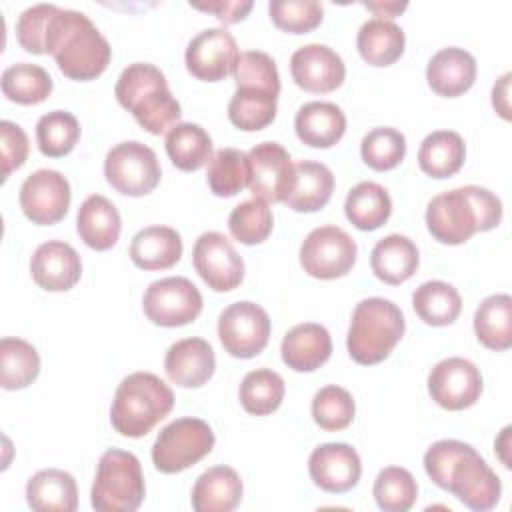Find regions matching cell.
<instances>
[{"label": "cell", "mask_w": 512, "mask_h": 512, "mask_svg": "<svg viewBox=\"0 0 512 512\" xmlns=\"http://www.w3.org/2000/svg\"><path fill=\"white\" fill-rule=\"evenodd\" d=\"M354 238L338 226L314 228L300 246V264L304 272L320 280H332L348 274L356 262Z\"/></svg>", "instance_id": "10"}, {"label": "cell", "mask_w": 512, "mask_h": 512, "mask_svg": "<svg viewBox=\"0 0 512 512\" xmlns=\"http://www.w3.org/2000/svg\"><path fill=\"white\" fill-rule=\"evenodd\" d=\"M174 408V392L152 372L128 374L116 388L110 422L128 438L146 436Z\"/></svg>", "instance_id": "5"}, {"label": "cell", "mask_w": 512, "mask_h": 512, "mask_svg": "<svg viewBox=\"0 0 512 512\" xmlns=\"http://www.w3.org/2000/svg\"><path fill=\"white\" fill-rule=\"evenodd\" d=\"M312 482L332 494L352 490L362 474L358 452L344 442H326L312 450L308 458Z\"/></svg>", "instance_id": "18"}, {"label": "cell", "mask_w": 512, "mask_h": 512, "mask_svg": "<svg viewBox=\"0 0 512 512\" xmlns=\"http://www.w3.org/2000/svg\"><path fill=\"white\" fill-rule=\"evenodd\" d=\"M26 502L36 512H74L78 508L76 480L60 468L38 470L26 484Z\"/></svg>", "instance_id": "25"}, {"label": "cell", "mask_w": 512, "mask_h": 512, "mask_svg": "<svg viewBox=\"0 0 512 512\" xmlns=\"http://www.w3.org/2000/svg\"><path fill=\"white\" fill-rule=\"evenodd\" d=\"M0 86L8 100L30 106V104H40L50 96L52 78L42 66L20 62V64L8 66L2 72Z\"/></svg>", "instance_id": "39"}, {"label": "cell", "mask_w": 512, "mask_h": 512, "mask_svg": "<svg viewBox=\"0 0 512 512\" xmlns=\"http://www.w3.org/2000/svg\"><path fill=\"white\" fill-rule=\"evenodd\" d=\"M218 338L224 350L234 358L260 354L270 338L268 312L248 300L230 304L218 316Z\"/></svg>", "instance_id": "12"}, {"label": "cell", "mask_w": 512, "mask_h": 512, "mask_svg": "<svg viewBox=\"0 0 512 512\" xmlns=\"http://www.w3.org/2000/svg\"><path fill=\"white\" fill-rule=\"evenodd\" d=\"M70 184L58 170L40 168L26 176L20 186V208L34 224L60 222L70 206Z\"/></svg>", "instance_id": "13"}, {"label": "cell", "mask_w": 512, "mask_h": 512, "mask_svg": "<svg viewBox=\"0 0 512 512\" xmlns=\"http://www.w3.org/2000/svg\"><path fill=\"white\" fill-rule=\"evenodd\" d=\"M192 262L208 288L216 292L234 290L244 280L242 256L222 232L200 234L192 250Z\"/></svg>", "instance_id": "14"}, {"label": "cell", "mask_w": 512, "mask_h": 512, "mask_svg": "<svg viewBox=\"0 0 512 512\" xmlns=\"http://www.w3.org/2000/svg\"><path fill=\"white\" fill-rule=\"evenodd\" d=\"M272 226H274L272 210L260 198H250L240 202L228 216L230 234L246 246L264 242L270 236Z\"/></svg>", "instance_id": "44"}, {"label": "cell", "mask_w": 512, "mask_h": 512, "mask_svg": "<svg viewBox=\"0 0 512 512\" xmlns=\"http://www.w3.org/2000/svg\"><path fill=\"white\" fill-rule=\"evenodd\" d=\"M214 448V432L200 418H176L166 424L154 440L152 446V462L156 470L164 474L182 472L204 456H208Z\"/></svg>", "instance_id": "8"}, {"label": "cell", "mask_w": 512, "mask_h": 512, "mask_svg": "<svg viewBox=\"0 0 512 512\" xmlns=\"http://www.w3.org/2000/svg\"><path fill=\"white\" fill-rule=\"evenodd\" d=\"M406 330L402 310L386 298L372 296L356 304L346 336V348L354 362L378 364L400 342Z\"/></svg>", "instance_id": "6"}, {"label": "cell", "mask_w": 512, "mask_h": 512, "mask_svg": "<svg viewBox=\"0 0 512 512\" xmlns=\"http://www.w3.org/2000/svg\"><path fill=\"white\" fill-rule=\"evenodd\" d=\"M44 50L54 56L60 72L72 80L100 76L112 58L108 40L84 12L58 6L50 18Z\"/></svg>", "instance_id": "2"}, {"label": "cell", "mask_w": 512, "mask_h": 512, "mask_svg": "<svg viewBox=\"0 0 512 512\" xmlns=\"http://www.w3.org/2000/svg\"><path fill=\"white\" fill-rule=\"evenodd\" d=\"M334 192V174L322 162L300 160L294 164L290 192L284 200L296 212H316L324 208Z\"/></svg>", "instance_id": "27"}, {"label": "cell", "mask_w": 512, "mask_h": 512, "mask_svg": "<svg viewBox=\"0 0 512 512\" xmlns=\"http://www.w3.org/2000/svg\"><path fill=\"white\" fill-rule=\"evenodd\" d=\"M32 280L48 292L70 290L82 274L78 252L64 240L42 242L30 258Z\"/></svg>", "instance_id": "20"}, {"label": "cell", "mask_w": 512, "mask_h": 512, "mask_svg": "<svg viewBox=\"0 0 512 512\" xmlns=\"http://www.w3.org/2000/svg\"><path fill=\"white\" fill-rule=\"evenodd\" d=\"M268 12L280 30L292 34L314 30L324 16V8L318 0H272Z\"/></svg>", "instance_id": "47"}, {"label": "cell", "mask_w": 512, "mask_h": 512, "mask_svg": "<svg viewBox=\"0 0 512 512\" xmlns=\"http://www.w3.org/2000/svg\"><path fill=\"white\" fill-rule=\"evenodd\" d=\"M360 154L370 168L378 172L392 170L404 160L406 138L400 130L390 126L374 128L362 138Z\"/></svg>", "instance_id": "45"}, {"label": "cell", "mask_w": 512, "mask_h": 512, "mask_svg": "<svg viewBox=\"0 0 512 512\" xmlns=\"http://www.w3.org/2000/svg\"><path fill=\"white\" fill-rule=\"evenodd\" d=\"M404 30L390 18L366 20L356 36L360 56L372 66H390L404 52Z\"/></svg>", "instance_id": "31"}, {"label": "cell", "mask_w": 512, "mask_h": 512, "mask_svg": "<svg viewBox=\"0 0 512 512\" xmlns=\"http://www.w3.org/2000/svg\"><path fill=\"white\" fill-rule=\"evenodd\" d=\"M206 180L216 196L228 198L250 186V160L238 148H222L208 162Z\"/></svg>", "instance_id": "40"}, {"label": "cell", "mask_w": 512, "mask_h": 512, "mask_svg": "<svg viewBox=\"0 0 512 512\" xmlns=\"http://www.w3.org/2000/svg\"><path fill=\"white\" fill-rule=\"evenodd\" d=\"M420 256L416 244L402 234H388L376 242L370 252V266L378 280L386 284L406 282L418 268Z\"/></svg>", "instance_id": "29"}, {"label": "cell", "mask_w": 512, "mask_h": 512, "mask_svg": "<svg viewBox=\"0 0 512 512\" xmlns=\"http://www.w3.org/2000/svg\"><path fill=\"white\" fill-rule=\"evenodd\" d=\"M508 88H510V72L498 78V82L492 88V106L502 118H510V104H508Z\"/></svg>", "instance_id": "52"}, {"label": "cell", "mask_w": 512, "mask_h": 512, "mask_svg": "<svg viewBox=\"0 0 512 512\" xmlns=\"http://www.w3.org/2000/svg\"><path fill=\"white\" fill-rule=\"evenodd\" d=\"M344 212L358 230H376L390 218L392 200L384 186L364 180L350 188Z\"/></svg>", "instance_id": "35"}, {"label": "cell", "mask_w": 512, "mask_h": 512, "mask_svg": "<svg viewBox=\"0 0 512 512\" xmlns=\"http://www.w3.org/2000/svg\"><path fill=\"white\" fill-rule=\"evenodd\" d=\"M290 72L294 82L314 94L336 90L346 76V66L340 54L326 44L300 46L290 58Z\"/></svg>", "instance_id": "19"}, {"label": "cell", "mask_w": 512, "mask_h": 512, "mask_svg": "<svg viewBox=\"0 0 512 512\" xmlns=\"http://www.w3.org/2000/svg\"><path fill=\"white\" fill-rule=\"evenodd\" d=\"M182 256V238L170 226H146L130 242V258L142 270H164Z\"/></svg>", "instance_id": "30"}, {"label": "cell", "mask_w": 512, "mask_h": 512, "mask_svg": "<svg viewBox=\"0 0 512 512\" xmlns=\"http://www.w3.org/2000/svg\"><path fill=\"white\" fill-rule=\"evenodd\" d=\"M40 372V356L36 348L14 336L0 340V384L4 390H20L30 386Z\"/></svg>", "instance_id": "37"}, {"label": "cell", "mask_w": 512, "mask_h": 512, "mask_svg": "<svg viewBox=\"0 0 512 512\" xmlns=\"http://www.w3.org/2000/svg\"><path fill=\"white\" fill-rule=\"evenodd\" d=\"M502 202L482 186H462L434 196L426 208L428 232L442 244H462L474 232L500 224Z\"/></svg>", "instance_id": "3"}, {"label": "cell", "mask_w": 512, "mask_h": 512, "mask_svg": "<svg viewBox=\"0 0 512 512\" xmlns=\"http://www.w3.org/2000/svg\"><path fill=\"white\" fill-rule=\"evenodd\" d=\"M144 314L150 322L166 328L190 324L202 312L200 290L184 276L154 280L142 298Z\"/></svg>", "instance_id": "11"}, {"label": "cell", "mask_w": 512, "mask_h": 512, "mask_svg": "<svg viewBox=\"0 0 512 512\" xmlns=\"http://www.w3.org/2000/svg\"><path fill=\"white\" fill-rule=\"evenodd\" d=\"M474 332L480 344L490 350L512 346V298L492 294L480 302L474 314Z\"/></svg>", "instance_id": "34"}, {"label": "cell", "mask_w": 512, "mask_h": 512, "mask_svg": "<svg viewBox=\"0 0 512 512\" xmlns=\"http://www.w3.org/2000/svg\"><path fill=\"white\" fill-rule=\"evenodd\" d=\"M426 80L428 86L440 96H460L476 80V60L464 48H442L428 60Z\"/></svg>", "instance_id": "23"}, {"label": "cell", "mask_w": 512, "mask_h": 512, "mask_svg": "<svg viewBox=\"0 0 512 512\" xmlns=\"http://www.w3.org/2000/svg\"><path fill=\"white\" fill-rule=\"evenodd\" d=\"M0 148H2V180H6L28 158V136L16 122H0Z\"/></svg>", "instance_id": "50"}, {"label": "cell", "mask_w": 512, "mask_h": 512, "mask_svg": "<svg viewBox=\"0 0 512 512\" xmlns=\"http://www.w3.org/2000/svg\"><path fill=\"white\" fill-rule=\"evenodd\" d=\"M236 88H262L272 94H280V76L272 56L260 50L242 52L234 70Z\"/></svg>", "instance_id": "48"}, {"label": "cell", "mask_w": 512, "mask_h": 512, "mask_svg": "<svg viewBox=\"0 0 512 512\" xmlns=\"http://www.w3.org/2000/svg\"><path fill=\"white\" fill-rule=\"evenodd\" d=\"M104 176L120 194L144 196L158 186L162 168L150 146L138 140H126L108 150Z\"/></svg>", "instance_id": "9"}, {"label": "cell", "mask_w": 512, "mask_h": 512, "mask_svg": "<svg viewBox=\"0 0 512 512\" xmlns=\"http://www.w3.org/2000/svg\"><path fill=\"white\" fill-rule=\"evenodd\" d=\"M278 94L262 88H236L228 102L230 122L246 132H256L266 128L276 118Z\"/></svg>", "instance_id": "38"}, {"label": "cell", "mask_w": 512, "mask_h": 512, "mask_svg": "<svg viewBox=\"0 0 512 512\" xmlns=\"http://www.w3.org/2000/svg\"><path fill=\"white\" fill-rule=\"evenodd\" d=\"M216 368L212 346L204 338H182L174 342L164 358L168 378L182 388H198L210 380Z\"/></svg>", "instance_id": "21"}, {"label": "cell", "mask_w": 512, "mask_h": 512, "mask_svg": "<svg viewBox=\"0 0 512 512\" xmlns=\"http://www.w3.org/2000/svg\"><path fill=\"white\" fill-rule=\"evenodd\" d=\"M166 152L172 164L184 172H194L212 160L210 134L192 122H178L166 132Z\"/></svg>", "instance_id": "33"}, {"label": "cell", "mask_w": 512, "mask_h": 512, "mask_svg": "<svg viewBox=\"0 0 512 512\" xmlns=\"http://www.w3.org/2000/svg\"><path fill=\"white\" fill-rule=\"evenodd\" d=\"M424 470L436 486L454 494L470 510L486 512L500 500V478L466 442L452 438L434 442L424 454Z\"/></svg>", "instance_id": "1"}, {"label": "cell", "mask_w": 512, "mask_h": 512, "mask_svg": "<svg viewBox=\"0 0 512 512\" xmlns=\"http://www.w3.org/2000/svg\"><path fill=\"white\" fill-rule=\"evenodd\" d=\"M192 8L204 10V12H212L220 22L224 24H234L242 18H246V14L252 10V2H236V0H216V2H208V4H200L194 2Z\"/></svg>", "instance_id": "51"}, {"label": "cell", "mask_w": 512, "mask_h": 512, "mask_svg": "<svg viewBox=\"0 0 512 512\" xmlns=\"http://www.w3.org/2000/svg\"><path fill=\"white\" fill-rule=\"evenodd\" d=\"M508 434H510V426H506V428L502 430L500 438L496 440V446H498V454H500V458H502V462H504V466H506V468H510V464H508V462H506V458H504V450L508 448Z\"/></svg>", "instance_id": "54"}, {"label": "cell", "mask_w": 512, "mask_h": 512, "mask_svg": "<svg viewBox=\"0 0 512 512\" xmlns=\"http://www.w3.org/2000/svg\"><path fill=\"white\" fill-rule=\"evenodd\" d=\"M294 128L304 144L312 148H330L346 132V114L334 102L312 100L296 112Z\"/></svg>", "instance_id": "24"}, {"label": "cell", "mask_w": 512, "mask_h": 512, "mask_svg": "<svg viewBox=\"0 0 512 512\" xmlns=\"http://www.w3.org/2000/svg\"><path fill=\"white\" fill-rule=\"evenodd\" d=\"M54 10H56V4H34L18 16L16 38L24 50L32 54H46L44 44H46L48 26Z\"/></svg>", "instance_id": "49"}, {"label": "cell", "mask_w": 512, "mask_h": 512, "mask_svg": "<svg viewBox=\"0 0 512 512\" xmlns=\"http://www.w3.org/2000/svg\"><path fill=\"white\" fill-rule=\"evenodd\" d=\"M116 100L150 134L170 130L182 116L178 100L172 96L166 76L148 62L128 64L114 86Z\"/></svg>", "instance_id": "4"}, {"label": "cell", "mask_w": 512, "mask_h": 512, "mask_svg": "<svg viewBox=\"0 0 512 512\" xmlns=\"http://www.w3.org/2000/svg\"><path fill=\"white\" fill-rule=\"evenodd\" d=\"M250 192L264 202H284L294 176V162L278 142H260L248 152Z\"/></svg>", "instance_id": "17"}, {"label": "cell", "mask_w": 512, "mask_h": 512, "mask_svg": "<svg viewBox=\"0 0 512 512\" xmlns=\"http://www.w3.org/2000/svg\"><path fill=\"white\" fill-rule=\"evenodd\" d=\"M354 412V398L342 386H324L312 398V418L322 430H344L354 420Z\"/></svg>", "instance_id": "46"}, {"label": "cell", "mask_w": 512, "mask_h": 512, "mask_svg": "<svg viewBox=\"0 0 512 512\" xmlns=\"http://www.w3.org/2000/svg\"><path fill=\"white\" fill-rule=\"evenodd\" d=\"M280 354L288 368L296 372H312L332 354L330 332L316 322L296 324L284 334Z\"/></svg>", "instance_id": "22"}, {"label": "cell", "mask_w": 512, "mask_h": 512, "mask_svg": "<svg viewBox=\"0 0 512 512\" xmlns=\"http://www.w3.org/2000/svg\"><path fill=\"white\" fill-rule=\"evenodd\" d=\"M432 400L446 410L470 408L482 394V374L466 358L440 360L428 374Z\"/></svg>", "instance_id": "16"}, {"label": "cell", "mask_w": 512, "mask_h": 512, "mask_svg": "<svg viewBox=\"0 0 512 512\" xmlns=\"http://www.w3.org/2000/svg\"><path fill=\"white\" fill-rule=\"evenodd\" d=\"M242 500V480L230 466H212L202 472L192 488L196 512H230Z\"/></svg>", "instance_id": "28"}, {"label": "cell", "mask_w": 512, "mask_h": 512, "mask_svg": "<svg viewBox=\"0 0 512 512\" xmlns=\"http://www.w3.org/2000/svg\"><path fill=\"white\" fill-rule=\"evenodd\" d=\"M464 158V140L454 130L430 132L418 148V164L422 172L432 178H448L456 174L462 168Z\"/></svg>", "instance_id": "32"}, {"label": "cell", "mask_w": 512, "mask_h": 512, "mask_svg": "<svg viewBox=\"0 0 512 512\" xmlns=\"http://www.w3.org/2000/svg\"><path fill=\"white\" fill-rule=\"evenodd\" d=\"M240 404L254 416L272 414L284 398V380L270 368H258L244 376L240 390Z\"/></svg>", "instance_id": "41"}, {"label": "cell", "mask_w": 512, "mask_h": 512, "mask_svg": "<svg viewBox=\"0 0 512 512\" xmlns=\"http://www.w3.org/2000/svg\"><path fill=\"white\" fill-rule=\"evenodd\" d=\"M240 52L234 36L226 28H206L186 46L184 62L192 76L204 82H218L234 74Z\"/></svg>", "instance_id": "15"}, {"label": "cell", "mask_w": 512, "mask_h": 512, "mask_svg": "<svg viewBox=\"0 0 512 512\" xmlns=\"http://www.w3.org/2000/svg\"><path fill=\"white\" fill-rule=\"evenodd\" d=\"M146 494L140 460L126 450H106L96 468L90 502L100 512H134Z\"/></svg>", "instance_id": "7"}, {"label": "cell", "mask_w": 512, "mask_h": 512, "mask_svg": "<svg viewBox=\"0 0 512 512\" xmlns=\"http://www.w3.org/2000/svg\"><path fill=\"white\" fill-rule=\"evenodd\" d=\"M362 4H364L368 10L376 12L378 18L396 16L398 12H402V10L408 6V2H394V0H390V2H362Z\"/></svg>", "instance_id": "53"}, {"label": "cell", "mask_w": 512, "mask_h": 512, "mask_svg": "<svg viewBox=\"0 0 512 512\" xmlns=\"http://www.w3.org/2000/svg\"><path fill=\"white\" fill-rule=\"evenodd\" d=\"M412 306L422 322L430 326H448L458 318L462 298L452 284L428 280L414 290Z\"/></svg>", "instance_id": "36"}, {"label": "cell", "mask_w": 512, "mask_h": 512, "mask_svg": "<svg viewBox=\"0 0 512 512\" xmlns=\"http://www.w3.org/2000/svg\"><path fill=\"white\" fill-rule=\"evenodd\" d=\"M76 228L86 246L108 250L118 242L122 230L120 212L106 196L92 194L78 208Z\"/></svg>", "instance_id": "26"}, {"label": "cell", "mask_w": 512, "mask_h": 512, "mask_svg": "<svg viewBox=\"0 0 512 512\" xmlns=\"http://www.w3.org/2000/svg\"><path fill=\"white\" fill-rule=\"evenodd\" d=\"M80 138V124L68 110H52L36 124L38 148L44 156L60 158L72 152Z\"/></svg>", "instance_id": "43"}, {"label": "cell", "mask_w": 512, "mask_h": 512, "mask_svg": "<svg viewBox=\"0 0 512 512\" xmlns=\"http://www.w3.org/2000/svg\"><path fill=\"white\" fill-rule=\"evenodd\" d=\"M374 500L384 512H406L418 498L414 476L402 466H388L378 472L372 488Z\"/></svg>", "instance_id": "42"}]
</instances>
